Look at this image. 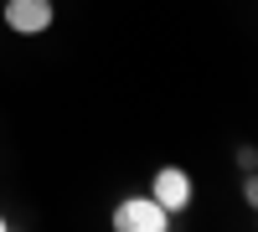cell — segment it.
<instances>
[{
    "mask_svg": "<svg viewBox=\"0 0 258 232\" xmlns=\"http://www.w3.org/2000/svg\"><path fill=\"white\" fill-rule=\"evenodd\" d=\"M114 227L119 232H165L170 227V212H165L155 196H129V201H119Z\"/></svg>",
    "mask_w": 258,
    "mask_h": 232,
    "instance_id": "1",
    "label": "cell"
},
{
    "mask_svg": "<svg viewBox=\"0 0 258 232\" xmlns=\"http://www.w3.org/2000/svg\"><path fill=\"white\" fill-rule=\"evenodd\" d=\"M150 196L176 217V212H186V206H191V176L176 171V165H165V171H155V181H150Z\"/></svg>",
    "mask_w": 258,
    "mask_h": 232,
    "instance_id": "3",
    "label": "cell"
},
{
    "mask_svg": "<svg viewBox=\"0 0 258 232\" xmlns=\"http://www.w3.org/2000/svg\"><path fill=\"white\" fill-rule=\"evenodd\" d=\"M0 232H6V217H0Z\"/></svg>",
    "mask_w": 258,
    "mask_h": 232,
    "instance_id": "4",
    "label": "cell"
},
{
    "mask_svg": "<svg viewBox=\"0 0 258 232\" xmlns=\"http://www.w3.org/2000/svg\"><path fill=\"white\" fill-rule=\"evenodd\" d=\"M6 26L16 36H41L52 26V0H6Z\"/></svg>",
    "mask_w": 258,
    "mask_h": 232,
    "instance_id": "2",
    "label": "cell"
}]
</instances>
